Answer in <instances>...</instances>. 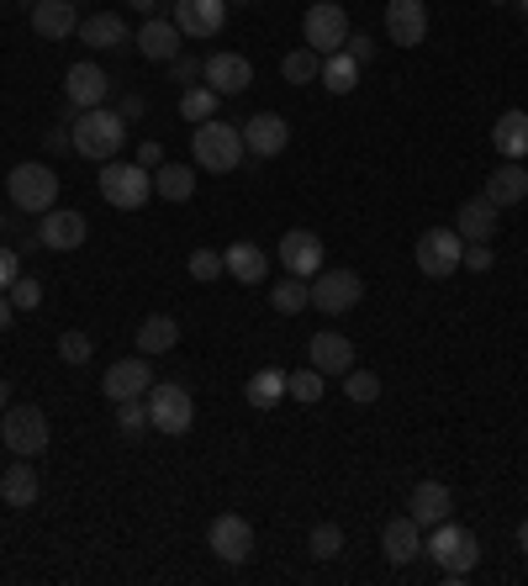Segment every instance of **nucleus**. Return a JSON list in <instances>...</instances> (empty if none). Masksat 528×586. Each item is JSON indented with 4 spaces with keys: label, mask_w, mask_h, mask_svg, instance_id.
I'll list each match as a JSON object with an SVG mask.
<instances>
[{
    "label": "nucleus",
    "mask_w": 528,
    "mask_h": 586,
    "mask_svg": "<svg viewBox=\"0 0 528 586\" xmlns=\"http://www.w3.org/2000/svg\"><path fill=\"white\" fill-rule=\"evenodd\" d=\"M243 133L228 127L222 117H206L196 122V133H191V159H196V170H211V175H233L238 164H243Z\"/></svg>",
    "instance_id": "nucleus-1"
},
{
    "label": "nucleus",
    "mask_w": 528,
    "mask_h": 586,
    "mask_svg": "<svg viewBox=\"0 0 528 586\" xmlns=\"http://www.w3.org/2000/svg\"><path fill=\"white\" fill-rule=\"evenodd\" d=\"M69 133H74V153L80 159H117L122 143H127V117L122 112H106V106H90V112H74L69 122Z\"/></svg>",
    "instance_id": "nucleus-2"
},
{
    "label": "nucleus",
    "mask_w": 528,
    "mask_h": 586,
    "mask_svg": "<svg viewBox=\"0 0 528 586\" xmlns=\"http://www.w3.org/2000/svg\"><path fill=\"white\" fill-rule=\"evenodd\" d=\"M423 550L444 565V582L460 586L475 571V560H481V539L470 533V528H460L455 518H444V524L428 528V539H423Z\"/></svg>",
    "instance_id": "nucleus-3"
},
{
    "label": "nucleus",
    "mask_w": 528,
    "mask_h": 586,
    "mask_svg": "<svg viewBox=\"0 0 528 586\" xmlns=\"http://www.w3.org/2000/svg\"><path fill=\"white\" fill-rule=\"evenodd\" d=\"M101 202L117 206V211H144L148 196H153V175H148L144 164L133 159V164H122V159H106V170H101Z\"/></svg>",
    "instance_id": "nucleus-4"
},
{
    "label": "nucleus",
    "mask_w": 528,
    "mask_h": 586,
    "mask_svg": "<svg viewBox=\"0 0 528 586\" xmlns=\"http://www.w3.org/2000/svg\"><path fill=\"white\" fill-rule=\"evenodd\" d=\"M196 423V402L180 381H153L148 386V428L170 434V439H185Z\"/></svg>",
    "instance_id": "nucleus-5"
},
{
    "label": "nucleus",
    "mask_w": 528,
    "mask_h": 586,
    "mask_svg": "<svg viewBox=\"0 0 528 586\" xmlns=\"http://www.w3.org/2000/svg\"><path fill=\"white\" fill-rule=\"evenodd\" d=\"M59 202V170L54 164H43V159H27V164H16L11 170V206L16 211H54Z\"/></svg>",
    "instance_id": "nucleus-6"
},
{
    "label": "nucleus",
    "mask_w": 528,
    "mask_h": 586,
    "mask_svg": "<svg viewBox=\"0 0 528 586\" xmlns=\"http://www.w3.org/2000/svg\"><path fill=\"white\" fill-rule=\"evenodd\" d=\"M301 43L312 48V54H338L344 43H349V11L338 5V0H318V5H307V16H301Z\"/></svg>",
    "instance_id": "nucleus-7"
},
{
    "label": "nucleus",
    "mask_w": 528,
    "mask_h": 586,
    "mask_svg": "<svg viewBox=\"0 0 528 586\" xmlns=\"http://www.w3.org/2000/svg\"><path fill=\"white\" fill-rule=\"evenodd\" d=\"M0 439H5V449L16 455V460H32V455H43L48 449V417H43V407H5L0 412Z\"/></svg>",
    "instance_id": "nucleus-8"
},
{
    "label": "nucleus",
    "mask_w": 528,
    "mask_h": 586,
    "mask_svg": "<svg viewBox=\"0 0 528 586\" xmlns=\"http://www.w3.org/2000/svg\"><path fill=\"white\" fill-rule=\"evenodd\" d=\"M417 269L428 275V280H449L460 264H466V238L455 233V228H428V233L417 238Z\"/></svg>",
    "instance_id": "nucleus-9"
},
{
    "label": "nucleus",
    "mask_w": 528,
    "mask_h": 586,
    "mask_svg": "<svg viewBox=\"0 0 528 586\" xmlns=\"http://www.w3.org/2000/svg\"><path fill=\"white\" fill-rule=\"evenodd\" d=\"M312 307L318 312H328V318H338V312H349V307H359V296H365V280L354 275V269H318L312 275Z\"/></svg>",
    "instance_id": "nucleus-10"
},
{
    "label": "nucleus",
    "mask_w": 528,
    "mask_h": 586,
    "mask_svg": "<svg viewBox=\"0 0 528 586\" xmlns=\"http://www.w3.org/2000/svg\"><path fill=\"white\" fill-rule=\"evenodd\" d=\"M206 544H211V555L222 560V565H243V560L254 555V524L238 518V513H222L211 524V533H206Z\"/></svg>",
    "instance_id": "nucleus-11"
},
{
    "label": "nucleus",
    "mask_w": 528,
    "mask_h": 586,
    "mask_svg": "<svg viewBox=\"0 0 528 586\" xmlns=\"http://www.w3.org/2000/svg\"><path fill=\"white\" fill-rule=\"evenodd\" d=\"M148 386H153L148 354H133V359H117V365L101 376V397H106V402H133V397H148Z\"/></svg>",
    "instance_id": "nucleus-12"
},
{
    "label": "nucleus",
    "mask_w": 528,
    "mask_h": 586,
    "mask_svg": "<svg viewBox=\"0 0 528 586\" xmlns=\"http://www.w3.org/2000/svg\"><path fill=\"white\" fill-rule=\"evenodd\" d=\"M175 27L180 37H217V32L228 27V0H175Z\"/></svg>",
    "instance_id": "nucleus-13"
},
{
    "label": "nucleus",
    "mask_w": 528,
    "mask_h": 586,
    "mask_svg": "<svg viewBox=\"0 0 528 586\" xmlns=\"http://www.w3.org/2000/svg\"><path fill=\"white\" fill-rule=\"evenodd\" d=\"M238 133H243V148L260 153V159H275V153H286V143H291V122L280 117V112H254Z\"/></svg>",
    "instance_id": "nucleus-14"
},
{
    "label": "nucleus",
    "mask_w": 528,
    "mask_h": 586,
    "mask_svg": "<svg viewBox=\"0 0 528 586\" xmlns=\"http://www.w3.org/2000/svg\"><path fill=\"white\" fill-rule=\"evenodd\" d=\"M275 254H280V264L291 269L296 280H312V275L323 269V238L312 233V228H291V233L280 238Z\"/></svg>",
    "instance_id": "nucleus-15"
},
{
    "label": "nucleus",
    "mask_w": 528,
    "mask_h": 586,
    "mask_svg": "<svg viewBox=\"0 0 528 586\" xmlns=\"http://www.w3.org/2000/svg\"><path fill=\"white\" fill-rule=\"evenodd\" d=\"M64 95H69V106H74V112L106 106V95H112V74H106L101 64H74V69L64 74Z\"/></svg>",
    "instance_id": "nucleus-16"
},
{
    "label": "nucleus",
    "mask_w": 528,
    "mask_h": 586,
    "mask_svg": "<svg viewBox=\"0 0 528 586\" xmlns=\"http://www.w3.org/2000/svg\"><path fill=\"white\" fill-rule=\"evenodd\" d=\"M408 518L428 533L434 524L455 518V492H449L444 481H417V486H412V497H408Z\"/></svg>",
    "instance_id": "nucleus-17"
},
{
    "label": "nucleus",
    "mask_w": 528,
    "mask_h": 586,
    "mask_svg": "<svg viewBox=\"0 0 528 586\" xmlns=\"http://www.w3.org/2000/svg\"><path fill=\"white\" fill-rule=\"evenodd\" d=\"M85 211H69V206H54V211H43V222H37V238H43V249H54V254H69V249H80L85 243Z\"/></svg>",
    "instance_id": "nucleus-18"
},
{
    "label": "nucleus",
    "mask_w": 528,
    "mask_h": 586,
    "mask_svg": "<svg viewBox=\"0 0 528 586\" xmlns=\"http://www.w3.org/2000/svg\"><path fill=\"white\" fill-rule=\"evenodd\" d=\"M386 32L397 48H417L428 37V5L423 0H386Z\"/></svg>",
    "instance_id": "nucleus-19"
},
{
    "label": "nucleus",
    "mask_w": 528,
    "mask_h": 586,
    "mask_svg": "<svg viewBox=\"0 0 528 586\" xmlns=\"http://www.w3.org/2000/svg\"><path fill=\"white\" fill-rule=\"evenodd\" d=\"M307 359H312V370H323V376H349L354 370V344L344 338V333L323 328V333L307 338Z\"/></svg>",
    "instance_id": "nucleus-20"
},
{
    "label": "nucleus",
    "mask_w": 528,
    "mask_h": 586,
    "mask_svg": "<svg viewBox=\"0 0 528 586\" xmlns=\"http://www.w3.org/2000/svg\"><path fill=\"white\" fill-rule=\"evenodd\" d=\"M32 32H37L43 43H64V37H74V32H80V11H74V0H37V5H32Z\"/></svg>",
    "instance_id": "nucleus-21"
},
{
    "label": "nucleus",
    "mask_w": 528,
    "mask_h": 586,
    "mask_svg": "<svg viewBox=\"0 0 528 586\" xmlns=\"http://www.w3.org/2000/svg\"><path fill=\"white\" fill-rule=\"evenodd\" d=\"M202 74L217 95H243V90L254 85V64L243 59V54H211Z\"/></svg>",
    "instance_id": "nucleus-22"
},
{
    "label": "nucleus",
    "mask_w": 528,
    "mask_h": 586,
    "mask_svg": "<svg viewBox=\"0 0 528 586\" xmlns=\"http://www.w3.org/2000/svg\"><path fill=\"white\" fill-rule=\"evenodd\" d=\"M486 202L497 206H518V202H528V164H513V159H502V170H492L486 175V191H481Z\"/></svg>",
    "instance_id": "nucleus-23"
},
{
    "label": "nucleus",
    "mask_w": 528,
    "mask_h": 586,
    "mask_svg": "<svg viewBox=\"0 0 528 586\" xmlns=\"http://www.w3.org/2000/svg\"><path fill=\"white\" fill-rule=\"evenodd\" d=\"M455 233L466 238V243H492V233H497V206L486 202V196L460 202V211H455Z\"/></svg>",
    "instance_id": "nucleus-24"
},
{
    "label": "nucleus",
    "mask_w": 528,
    "mask_h": 586,
    "mask_svg": "<svg viewBox=\"0 0 528 586\" xmlns=\"http://www.w3.org/2000/svg\"><path fill=\"white\" fill-rule=\"evenodd\" d=\"M222 264H228V275H233V280H243V286H260L264 269H269V254H264L260 243L238 238V243H228V249H222Z\"/></svg>",
    "instance_id": "nucleus-25"
},
{
    "label": "nucleus",
    "mask_w": 528,
    "mask_h": 586,
    "mask_svg": "<svg viewBox=\"0 0 528 586\" xmlns=\"http://www.w3.org/2000/svg\"><path fill=\"white\" fill-rule=\"evenodd\" d=\"M381 550L391 565H412V560L423 555V528L412 524V518H391L381 533Z\"/></svg>",
    "instance_id": "nucleus-26"
},
{
    "label": "nucleus",
    "mask_w": 528,
    "mask_h": 586,
    "mask_svg": "<svg viewBox=\"0 0 528 586\" xmlns=\"http://www.w3.org/2000/svg\"><path fill=\"white\" fill-rule=\"evenodd\" d=\"M80 37H85L90 48H101V54L133 43V32H127V22H122L117 11H95V16H85V22H80Z\"/></svg>",
    "instance_id": "nucleus-27"
},
{
    "label": "nucleus",
    "mask_w": 528,
    "mask_h": 586,
    "mask_svg": "<svg viewBox=\"0 0 528 586\" xmlns=\"http://www.w3.org/2000/svg\"><path fill=\"white\" fill-rule=\"evenodd\" d=\"M492 148H497L502 159L524 164L528 159V112H502L497 127H492Z\"/></svg>",
    "instance_id": "nucleus-28"
},
{
    "label": "nucleus",
    "mask_w": 528,
    "mask_h": 586,
    "mask_svg": "<svg viewBox=\"0 0 528 586\" xmlns=\"http://www.w3.org/2000/svg\"><path fill=\"white\" fill-rule=\"evenodd\" d=\"M138 54L144 59H153V64H170V59H180V27L175 22H144L138 27Z\"/></svg>",
    "instance_id": "nucleus-29"
},
{
    "label": "nucleus",
    "mask_w": 528,
    "mask_h": 586,
    "mask_svg": "<svg viewBox=\"0 0 528 586\" xmlns=\"http://www.w3.org/2000/svg\"><path fill=\"white\" fill-rule=\"evenodd\" d=\"M180 344V323L170 312H153L138 323V354H170Z\"/></svg>",
    "instance_id": "nucleus-30"
},
{
    "label": "nucleus",
    "mask_w": 528,
    "mask_h": 586,
    "mask_svg": "<svg viewBox=\"0 0 528 586\" xmlns=\"http://www.w3.org/2000/svg\"><path fill=\"white\" fill-rule=\"evenodd\" d=\"M37 492H43L37 470L32 466H5V475H0V502H5V507H32Z\"/></svg>",
    "instance_id": "nucleus-31"
},
{
    "label": "nucleus",
    "mask_w": 528,
    "mask_h": 586,
    "mask_svg": "<svg viewBox=\"0 0 528 586\" xmlns=\"http://www.w3.org/2000/svg\"><path fill=\"white\" fill-rule=\"evenodd\" d=\"M153 196H164V202H191L196 196V170H185V164H159L153 170Z\"/></svg>",
    "instance_id": "nucleus-32"
},
{
    "label": "nucleus",
    "mask_w": 528,
    "mask_h": 586,
    "mask_svg": "<svg viewBox=\"0 0 528 586\" xmlns=\"http://www.w3.org/2000/svg\"><path fill=\"white\" fill-rule=\"evenodd\" d=\"M243 397H249V407L269 412L280 397H286V370H275V365L254 370V376H249V386H243Z\"/></svg>",
    "instance_id": "nucleus-33"
},
{
    "label": "nucleus",
    "mask_w": 528,
    "mask_h": 586,
    "mask_svg": "<svg viewBox=\"0 0 528 586\" xmlns=\"http://www.w3.org/2000/svg\"><path fill=\"white\" fill-rule=\"evenodd\" d=\"M280 74H286V85H312L318 74H323V54H312L307 43L291 48L286 59H280Z\"/></svg>",
    "instance_id": "nucleus-34"
},
{
    "label": "nucleus",
    "mask_w": 528,
    "mask_h": 586,
    "mask_svg": "<svg viewBox=\"0 0 528 586\" xmlns=\"http://www.w3.org/2000/svg\"><path fill=\"white\" fill-rule=\"evenodd\" d=\"M318 80H323L333 95H349V90L359 85V64L338 48V54H328V59H323V74H318Z\"/></svg>",
    "instance_id": "nucleus-35"
},
{
    "label": "nucleus",
    "mask_w": 528,
    "mask_h": 586,
    "mask_svg": "<svg viewBox=\"0 0 528 586\" xmlns=\"http://www.w3.org/2000/svg\"><path fill=\"white\" fill-rule=\"evenodd\" d=\"M269 307L280 312V318H296V312H307L312 307V291H307V280H280V286H269Z\"/></svg>",
    "instance_id": "nucleus-36"
},
{
    "label": "nucleus",
    "mask_w": 528,
    "mask_h": 586,
    "mask_svg": "<svg viewBox=\"0 0 528 586\" xmlns=\"http://www.w3.org/2000/svg\"><path fill=\"white\" fill-rule=\"evenodd\" d=\"M323 370H312V365H307V370H291V376H286V397H291V402H301V407H312V402H323Z\"/></svg>",
    "instance_id": "nucleus-37"
},
{
    "label": "nucleus",
    "mask_w": 528,
    "mask_h": 586,
    "mask_svg": "<svg viewBox=\"0 0 528 586\" xmlns=\"http://www.w3.org/2000/svg\"><path fill=\"white\" fill-rule=\"evenodd\" d=\"M180 117H185V122L217 117V90H211V85H185V90H180Z\"/></svg>",
    "instance_id": "nucleus-38"
},
{
    "label": "nucleus",
    "mask_w": 528,
    "mask_h": 586,
    "mask_svg": "<svg viewBox=\"0 0 528 586\" xmlns=\"http://www.w3.org/2000/svg\"><path fill=\"white\" fill-rule=\"evenodd\" d=\"M344 391H349V402L370 407V402L381 397V376H376V370H359V365H354L349 376H344Z\"/></svg>",
    "instance_id": "nucleus-39"
},
{
    "label": "nucleus",
    "mask_w": 528,
    "mask_h": 586,
    "mask_svg": "<svg viewBox=\"0 0 528 586\" xmlns=\"http://www.w3.org/2000/svg\"><path fill=\"white\" fill-rule=\"evenodd\" d=\"M307 550H312V560H333L338 550H344V528H338V524H318L312 533H307Z\"/></svg>",
    "instance_id": "nucleus-40"
},
{
    "label": "nucleus",
    "mask_w": 528,
    "mask_h": 586,
    "mask_svg": "<svg viewBox=\"0 0 528 586\" xmlns=\"http://www.w3.org/2000/svg\"><path fill=\"white\" fill-rule=\"evenodd\" d=\"M5 296H11V307H16V312H37V307H43V286H37L32 275H16Z\"/></svg>",
    "instance_id": "nucleus-41"
},
{
    "label": "nucleus",
    "mask_w": 528,
    "mask_h": 586,
    "mask_svg": "<svg viewBox=\"0 0 528 586\" xmlns=\"http://www.w3.org/2000/svg\"><path fill=\"white\" fill-rule=\"evenodd\" d=\"M117 428L127 439H138L148 428V402H138V397H133V402H117Z\"/></svg>",
    "instance_id": "nucleus-42"
},
{
    "label": "nucleus",
    "mask_w": 528,
    "mask_h": 586,
    "mask_svg": "<svg viewBox=\"0 0 528 586\" xmlns=\"http://www.w3.org/2000/svg\"><path fill=\"white\" fill-rule=\"evenodd\" d=\"M222 269H228V264H222V249H196V254H191V280H217V275H222Z\"/></svg>",
    "instance_id": "nucleus-43"
},
{
    "label": "nucleus",
    "mask_w": 528,
    "mask_h": 586,
    "mask_svg": "<svg viewBox=\"0 0 528 586\" xmlns=\"http://www.w3.org/2000/svg\"><path fill=\"white\" fill-rule=\"evenodd\" d=\"M206 69V59H196V54H180V59H170V80L175 85H196V74Z\"/></svg>",
    "instance_id": "nucleus-44"
},
{
    "label": "nucleus",
    "mask_w": 528,
    "mask_h": 586,
    "mask_svg": "<svg viewBox=\"0 0 528 586\" xmlns=\"http://www.w3.org/2000/svg\"><path fill=\"white\" fill-rule=\"evenodd\" d=\"M59 359H64V365H85V359H90V338H85V333H64V338H59Z\"/></svg>",
    "instance_id": "nucleus-45"
},
{
    "label": "nucleus",
    "mask_w": 528,
    "mask_h": 586,
    "mask_svg": "<svg viewBox=\"0 0 528 586\" xmlns=\"http://www.w3.org/2000/svg\"><path fill=\"white\" fill-rule=\"evenodd\" d=\"M344 54H349V59L359 64V69H365V64L376 59V37H365V32H349V43H344Z\"/></svg>",
    "instance_id": "nucleus-46"
},
{
    "label": "nucleus",
    "mask_w": 528,
    "mask_h": 586,
    "mask_svg": "<svg viewBox=\"0 0 528 586\" xmlns=\"http://www.w3.org/2000/svg\"><path fill=\"white\" fill-rule=\"evenodd\" d=\"M497 264V254L486 249V243H466V269H475V275H486Z\"/></svg>",
    "instance_id": "nucleus-47"
},
{
    "label": "nucleus",
    "mask_w": 528,
    "mask_h": 586,
    "mask_svg": "<svg viewBox=\"0 0 528 586\" xmlns=\"http://www.w3.org/2000/svg\"><path fill=\"white\" fill-rule=\"evenodd\" d=\"M22 275V254H11V249H0V291H11V280Z\"/></svg>",
    "instance_id": "nucleus-48"
},
{
    "label": "nucleus",
    "mask_w": 528,
    "mask_h": 586,
    "mask_svg": "<svg viewBox=\"0 0 528 586\" xmlns=\"http://www.w3.org/2000/svg\"><path fill=\"white\" fill-rule=\"evenodd\" d=\"M43 143H48V153H69V148H74V133H69V127H48Z\"/></svg>",
    "instance_id": "nucleus-49"
},
{
    "label": "nucleus",
    "mask_w": 528,
    "mask_h": 586,
    "mask_svg": "<svg viewBox=\"0 0 528 586\" xmlns=\"http://www.w3.org/2000/svg\"><path fill=\"white\" fill-rule=\"evenodd\" d=\"M117 112H122L127 122H133V117H144V112H148V101L138 95V90H133V95H122V101H117Z\"/></svg>",
    "instance_id": "nucleus-50"
},
{
    "label": "nucleus",
    "mask_w": 528,
    "mask_h": 586,
    "mask_svg": "<svg viewBox=\"0 0 528 586\" xmlns=\"http://www.w3.org/2000/svg\"><path fill=\"white\" fill-rule=\"evenodd\" d=\"M138 164H144V170H159V164H164V148H159V143H138Z\"/></svg>",
    "instance_id": "nucleus-51"
},
{
    "label": "nucleus",
    "mask_w": 528,
    "mask_h": 586,
    "mask_svg": "<svg viewBox=\"0 0 528 586\" xmlns=\"http://www.w3.org/2000/svg\"><path fill=\"white\" fill-rule=\"evenodd\" d=\"M11 318H16V307H11V296L0 291V333H5V328H11Z\"/></svg>",
    "instance_id": "nucleus-52"
},
{
    "label": "nucleus",
    "mask_w": 528,
    "mask_h": 586,
    "mask_svg": "<svg viewBox=\"0 0 528 586\" xmlns=\"http://www.w3.org/2000/svg\"><path fill=\"white\" fill-rule=\"evenodd\" d=\"M518 550H524V555H528V518H524V524H518Z\"/></svg>",
    "instance_id": "nucleus-53"
},
{
    "label": "nucleus",
    "mask_w": 528,
    "mask_h": 586,
    "mask_svg": "<svg viewBox=\"0 0 528 586\" xmlns=\"http://www.w3.org/2000/svg\"><path fill=\"white\" fill-rule=\"evenodd\" d=\"M127 5H138V11H153V5H159V0H127Z\"/></svg>",
    "instance_id": "nucleus-54"
},
{
    "label": "nucleus",
    "mask_w": 528,
    "mask_h": 586,
    "mask_svg": "<svg viewBox=\"0 0 528 586\" xmlns=\"http://www.w3.org/2000/svg\"><path fill=\"white\" fill-rule=\"evenodd\" d=\"M5 402H11V386L0 381V412H5Z\"/></svg>",
    "instance_id": "nucleus-55"
},
{
    "label": "nucleus",
    "mask_w": 528,
    "mask_h": 586,
    "mask_svg": "<svg viewBox=\"0 0 528 586\" xmlns=\"http://www.w3.org/2000/svg\"><path fill=\"white\" fill-rule=\"evenodd\" d=\"M228 5H260V0H228Z\"/></svg>",
    "instance_id": "nucleus-56"
},
{
    "label": "nucleus",
    "mask_w": 528,
    "mask_h": 586,
    "mask_svg": "<svg viewBox=\"0 0 528 586\" xmlns=\"http://www.w3.org/2000/svg\"><path fill=\"white\" fill-rule=\"evenodd\" d=\"M518 11H524V16H528V0H518Z\"/></svg>",
    "instance_id": "nucleus-57"
},
{
    "label": "nucleus",
    "mask_w": 528,
    "mask_h": 586,
    "mask_svg": "<svg viewBox=\"0 0 528 586\" xmlns=\"http://www.w3.org/2000/svg\"><path fill=\"white\" fill-rule=\"evenodd\" d=\"M0 233H5V211H0Z\"/></svg>",
    "instance_id": "nucleus-58"
},
{
    "label": "nucleus",
    "mask_w": 528,
    "mask_h": 586,
    "mask_svg": "<svg viewBox=\"0 0 528 586\" xmlns=\"http://www.w3.org/2000/svg\"><path fill=\"white\" fill-rule=\"evenodd\" d=\"M492 5H507V0H492Z\"/></svg>",
    "instance_id": "nucleus-59"
},
{
    "label": "nucleus",
    "mask_w": 528,
    "mask_h": 586,
    "mask_svg": "<svg viewBox=\"0 0 528 586\" xmlns=\"http://www.w3.org/2000/svg\"><path fill=\"white\" fill-rule=\"evenodd\" d=\"M27 5H37V0H27Z\"/></svg>",
    "instance_id": "nucleus-60"
},
{
    "label": "nucleus",
    "mask_w": 528,
    "mask_h": 586,
    "mask_svg": "<svg viewBox=\"0 0 528 586\" xmlns=\"http://www.w3.org/2000/svg\"><path fill=\"white\" fill-rule=\"evenodd\" d=\"M524 164H528V159H524Z\"/></svg>",
    "instance_id": "nucleus-61"
}]
</instances>
